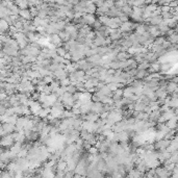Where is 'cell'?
Masks as SVG:
<instances>
[{"mask_svg":"<svg viewBox=\"0 0 178 178\" xmlns=\"http://www.w3.org/2000/svg\"><path fill=\"white\" fill-rule=\"evenodd\" d=\"M140 178H146V177H142V176H141V177H140Z\"/></svg>","mask_w":178,"mask_h":178,"instance_id":"obj_30","label":"cell"},{"mask_svg":"<svg viewBox=\"0 0 178 178\" xmlns=\"http://www.w3.org/2000/svg\"><path fill=\"white\" fill-rule=\"evenodd\" d=\"M156 173H157V177L158 178H167L168 176H169V172L164 170V169H158V170L156 171Z\"/></svg>","mask_w":178,"mask_h":178,"instance_id":"obj_12","label":"cell"},{"mask_svg":"<svg viewBox=\"0 0 178 178\" xmlns=\"http://www.w3.org/2000/svg\"><path fill=\"white\" fill-rule=\"evenodd\" d=\"M129 138H130V134H129V132H128V131L124 130V131H121V132H119V142L126 143V142L129 140Z\"/></svg>","mask_w":178,"mask_h":178,"instance_id":"obj_9","label":"cell"},{"mask_svg":"<svg viewBox=\"0 0 178 178\" xmlns=\"http://www.w3.org/2000/svg\"><path fill=\"white\" fill-rule=\"evenodd\" d=\"M8 27H10V24H8V22L4 20V19H1V22H0V28H1V32H2V35H3V32L5 31L6 29H8Z\"/></svg>","mask_w":178,"mask_h":178,"instance_id":"obj_13","label":"cell"},{"mask_svg":"<svg viewBox=\"0 0 178 178\" xmlns=\"http://www.w3.org/2000/svg\"><path fill=\"white\" fill-rule=\"evenodd\" d=\"M65 178H74V172L67 171L66 174H65Z\"/></svg>","mask_w":178,"mask_h":178,"instance_id":"obj_27","label":"cell"},{"mask_svg":"<svg viewBox=\"0 0 178 178\" xmlns=\"http://www.w3.org/2000/svg\"><path fill=\"white\" fill-rule=\"evenodd\" d=\"M15 4H16L20 10H27V6H28V2H27V1H16Z\"/></svg>","mask_w":178,"mask_h":178,"instance_id":"obj_14","label":"cell"},{"mask_svg":"<svg viewBox=\"0 0 178 178\" xmlns=\"http://www.w3.org/2000/svg\"><path fill=\"white\" fill-rule=\"evenodd\" d=\"M109 38L112 41H117L122 38V32L120 29H113L110 35H109Z\"/></svg>","mask_w":178,"mask_h":178,"instance_id":"obj_7","label":"cell"},{"mask_svg":"<svg viewBox=\"0 0 178 178\" xmlns=\"http://www.w3.org/2000/svg\"><path fill=\"white\" fill-rule=\"evenodd\" d=\"M14 142H15V140H14L13 136H12V134H8V136H2V140H1V145H2L3 147H8V148L10 147V148H12V147L15 145Z\"/></svg>","mask_w":178,"mask_h":178,"instance_id":"obj_1","label":"cell"},{"mask_svg":"<svg viewBox=\"0 0 178 178\" xmlns=\"http://www.w3.org/2000/svg\"><path fill=\"white\" fill-rule=\"evenodd\" d=\"M168 145H169V142L168 141H160L155 145V147H156V148L162 149V148H165V147H167Z\"/></svg>","mask_w":178,"mask_h":178,"instance_id":"obj_19","label":"cell"},{"mask_svg":"<svg viewBox=\"0 0 178 178\" xmlns=\"http://www.w3.org/2000/svg\"><path fill=\"white\" fill-rule=\"evenodd\" d=\"M149 67H150V65H149L148 63H147V61H144L143 64H140V65H138V70H144V71H145L146 69H148Z\"/></svg>","mask_w":178,"mask_h":178,"instance_id":"obj_22","label":"cell"},{"mask_svg":"<svg viewBox=\"0 0 178 178\" xmlns=\"http://www.w3.org/2000/svg\"><path fill=\"white\" fill-rule=\"evenodd\" d=\"M103 109H104V104H102L101 102H93V105H92V112L91 113H94V114H102L103 113Z\"/></svg>","mask_w":178,"mask_h":178,"instance_id":"obj_3","label":"cell"},{"mask_svg":"<svg viewBox=\"0 0 178 178\" xmlns=\"http://www.w3.org/2000/svg\"><path fill=\"white\" fill-rule=\"evenodd\" d=\"M110 176H112L113 178H123L124 177V175L121 174L119 171H115V172H113L112 174H110Z\"/></svg>","mask_w":178,"mask_h":178,"instance_id":"obj_23","label":"cell"},{"mask_svg":"<svg viewBox=\"0 0 178 178\" xmlns=\"http://www.w3.org/2000/svg\"><path fill=\"white\" fill-rule=\"evenodd\" d=\"M67 93L71 94V95L76 94L77 93V88H76L75 85H70L69 87H67Z\"/></svg>","mask_w":178,"mask_h":178,"instance_id":"obj_15","label":"cell"},{"mask_svg":"<svg viewBox=\"0 0 178 178\" xmlns=\"http://www.w3.org/2000/svg\"><path fill=\"white\" fill-rule=\"evenodd\" d=\"M43 81H44L46 85H47V83H50V85H51V83H53L54 80H53V77H52V76H46V77H44Z\"/></svg>","mask_w":178,"mask_h":178,"instance_id":"obj_25","label":"cell"},{"mask_svg":"<svg viewBox=\"0 0 178 178\" xmlns=\"http://www.w3.org/2000/svg\"><path fill=\"white\" fill-rule=\"evenodd\" d=\"M146 71H144V70H138V73H136V78L138 79H141V78H144L146 76Z\"/></svg>","mask_w":178,"mask_h":178,"instance_id":"obj_21","label":"cell"},{"mask_svg":"<svg viewBox=\"0 0 178 178\" xmlns=\"http://www.w3.org/2000/svg\"><path fill=\"white\" fill-rule=\"evenodd\" d=\"M133 27H134V25H133L131 22H125V23H122V25L120 26V30H121V32H127V31H130L131 29H132Z\"/></svg>","mask_w":178,"mask_h":178,"instance_id":"obj_4","label":"cell"},{"mask_svg":"<svg viewBox=\"0 0 178 178\" xmlns=\"http://www.w3.org/2000/svg\"><path fill=\"white\" fill-rule=\"evenodd\" d=\"M176 89V83H171L169 87H168V90L170 91V92H172V91H174Z\"/></svg>","mask_w":178,"mask_h":178,"instance_id":"obj_28","label":"cell"},{"mask_svg":"<svg viewBox=\"0 0 178 178\" xmlns=\"http://www.w3.org/2000/svg\"><path fill=\"white\" fill-rule=\"evenodd\" d=\"M50 88H51V90H52V92H56L61 87H59V83H57V81H53V83L50 85Z\"/></svg>","mask_w":178,"mask_h":178,"instance_id":"obj_20","label":"cell"},{"mask_svg":"<svg viewBox=\"0 0 178 178\" xmlns=\"http://www.w3.org/2000/svg\"><path fill=\"white\" fill-rule=\"evenodd\" d=\"M48 39H49V41H51V43H52L54 46H59V47H61V41L63 40L59 38V35H50V37L48 38Z\"/></svg>","mask_w":178,"mask_h":178,"instance_id":"obj_6","label":"cell"},{"mask_svg":"<svg viewBox=\"0 0 178 178\" xmlns=\"http://www.w3.org/2000/svg\"><path fill=\"white\" fill-rule=\"evenodd\" d=\"M152 69H153V70H158V69H160V65L153 64V65H152Z\"/></svg>","mask_w":178,"mask_h":178,"instance_id":"obj_29","label":"cell"},{"mask_svg":"<svg viewBox=\"0 0 178 178\" xmlns=\"http://www.w3.org/2000/svg\"><path fill=\"white\" fill-rule=\"evenodd\" d=\"M85 121L95 123L96 121H98L99 116L97 114H94V113H90V114H88V115H85Z\"/></svg>","mask_w":178,"mask_h":178,"instance_id":"obj_11","label":"cell"},{"mask_svg":"<svg viewBox=\"0 0 178 178\" xmlns=\"http://www.w3.org/2000/svg\"><path fill=\"white\" fill-rule=\"evenodd\" d=\"M97 21L94 15H91V14H85L83 17V24H88V25H94L95 22Z\"/></svg>","mask_w":178,"mask_h":178,"instance_id":"obj_2","label":"cell"},{"mask_svg":"<svg viewBox=\"0 0 178 178\" xmlns=\"http://www.w3.org/2000/svg\"><path fill=\"white\" fill-rule=\"evenodd\" d=\"M19 16L21 17L22 19L26 20V21H30L31 20V13H30V10H21Z\"/></svg>","mask_w":178,"mask_h":178,"instance_id":"obj_5","label":"cell"},{"mask_svg":"<svg viewBox=\"0 0 178 178\" xmlns=\"http://www.w3.org/2000/svg\"><path fill=\"white\" fill-rule=\"evenodd\" d=\"M55 167H56V170L59 171V172H67L68 171V164L61 160L56 164Z\"/></svg>","mask_w":178,"mask_h":178,"instance_id":"obj_8","label":"cell"},{"mask_svg":"<svg viewBox=\"0 0 178 178\" xmlns=\"http://www.w3.org/2000/svg\"><path fill=\"white\" fill-rule=\"evenodd\" d=\"M59 38H61V40L63 41H66V43H67V40H71V38H70V35L69 33H67L66 31H61L59 33Z\"/></svg>","mask_w":178,"mask_h":178,"instance_id":"obj_17","label":"cell"},{"mask_svg":"<svg viewBox=\"0 0 178 178\" xmlns=\"http://www.w3.org/2000/svg\"><path fill=\"white\" fill-rule=\"evenodd\" d=\"M149 32H150L151 35H153V37L160 35V30H158V28L155 27V26H150L149 27Z\"/></svg>","mask_w":178,"mask_h":178,"instance_id":"obj_16","label":"cell"},{"mask_svg":"<svg viewBox=\"0 0 178 178\" xmlns=\"http://www.w3.org/2000/svg\"><path fill=\"white\" fill-rule=\"evenodd\" d=\"M61 87H69V85H71V80H70V78H66V79L61 80Z\"/></svg>","mask_w":178,"mask_h":178,"instance_id":"obj_24","label":"cell"},{"mask_svg":"<svg viewBox=\"0 0 178 178\" xmlns=\"http://www.w3.org/2000/svg\"><path fill=\"white\" fill-rule=\"evenodd\" d=\"M54 76L61 81V80H64L67 78V71L65 69H61V70H59V71L54 72Z\"/></svg>","mask_w":178,"mask_h":178,"instance_id":"obj_10","label":"cell"},{"mask_svg":"<svg viewBox=\"0 0 178 178\" xmlns=\"http://www.w3.org/2000/svg\"><path fill=\"white\" fill-rule=\"evenodd\" d=\"M89 152H90V154H98V148L97 147H91L90 149H89Z\"/></svg>","mask_w":178,"mask_h":178,"instance_id":"obj_26","label":"cell"},{"mask_svg":"<svg viewBox=\"0 0 178 178\" xmlns=\"http://www.w3.org/2000/svg\"><path fill=\"white\" fill-rule=\"evenodd\" d=\"M56 52H57V55L61 56V57H65L67 54V50L65 49V48L63 47H59V48H56Z\"/></svg>","mask_w":178,"mask_h":178,"instance_id":"obj_18","label":"cell"}]
</instances>
